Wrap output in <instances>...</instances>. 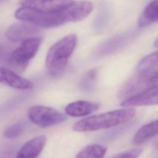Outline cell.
I'll return each mask as SVG.
<instances>
[{
    "instance_id": "obj_1",
    "label": "cell",
    "mask_w": 158,
    "mask_h": 158,
    "mask_svg": "<svg viewBox=\"0 0 158 158\" xmlns=\"http://www.w3.org/2000/svg\"><path fill=\"white\" fill-rule=\"evenodd\" d=\"M93 5L88 1H73L66 7L54 11L43 12L27 7L17 10V19L43 28L56 27L65 23L82 20L93 11Z\"/></svg>"
},
{
    "instance_id": "obj_2",
    "label": "cell",
    "mask_w": 158,
    "mask_h": 158,
    "mask_svg": "<svg viewBox=\"0 0 158 158\" xmlns=\"http://www.w3.org/2000/svg\"><path fill=\"white\" fill-rule=\"evenodd\" d=\"M136 114L133 107H125L93 115L76 122L72 126L75 131L85 132L109 128L131 119Z\"/></svg>"
},
{
    "instance_id": "obj_3",
    "label": "cell",
    "mask_w": 158,
    "mask_h": 158,
    "mask_svg": "<svg viewBox=\"0 0 158 158\" xmlns=\"http://www.w3.org/2000/svg\"><path fill=\"white\" fill-rule=\"evenodd\" d=\"M77 37L69 35L54 43L49 49L45 60L48 75L51 77L60 76L65 70L68 60L76 46Z\"/></svg>"
},
{
    "instance_id": "obj_4",
    "label": "cell",
    "mask_w": 158,
    "mask_h": 158,
    "mask_svg": "<svg viewBox=\"0 0 158 158\" xmlns=\"http://www.w3.org/2000/svg\"><path fill=\"white\" fill-rule=\"evenodd\" d=\"M158 86V69L139 71L126 81L119 91L120 99L129 98L144 90Z\"/></svg>"
},
{
    "instance_id": "obj_5",
    "label": "cell",
    "mask_w": 158,
    "mask_h": 158,
    "mask_svg": "<svg viewBox=\"0 0 158 158\" xmlns=\"http://www.w3.org/2000/svg\"><path fill=\"white\" fill-rule=\"evenodd\" d=\"M41 43V40L38 37L23 41L21 45L10 56L8 61L10 69L17 73L23 72L27 67L29 61L36 55Z\"/></svg>"
},
{
    "instance_id": "obj_6",
    "label": "cell",
    "mask_w": 158,
    "mask_h": 158,
    "mask_svg": "<svg viewBox=\"0 0 158 158\" xmlns=\"http://www.w3.org/2000/svg\"><path fill=\"white\" fill-rule=\"evenodd\" d=\"M29 119L41 128L49 127L60 123L67 119V116L56 109L44 106H31L27 112Z\"/></svg>"
},
{
    "instance_id": "obj_7",
    "label": "cell",
    "mask_w": 158,
    "mask_h": 158,
    "mask_svg": "<svg viewBox=\"0 0 158 158\" xmlns=\"http://www.w3.org/2000/svg\"><path fill=\"white\" fill-rule=\"evenodd\" d=\"M156 104H158V86L147 89L125 99L120 105L124 107H131Z\"/></svg>"
},
{
    "instance_id": "obj_8",
    "label": "cell",
    "mask_w": 158,
    "mask_h": 158,
    "mask_svg": "<svg viewBox=\"0 0 158 158\" xmlns=\"http://www.w3.org/2000/svg\"><path fill=\"white\" fill-rule=\"evenodd\" d=\"M39 29L30 23H17L12 25L6 32V38L14 42L23 41L30 38L37 37Z\"/></svg>"
},
{
    "instance_id": "obj_9",
    "label": "cell",
    "mask_w": 158,
    "mask_h": 158,
    "mask_svg": "<svg viewBox=\"0 0 158 158\" xmlns=\"http://www.w3.org/2000/svg\"><path fill=\"white\" fill-rule=\"evenodd\" d=\"M73 1V0H20V4L24 7L48 12L61 9Z\"/></svg>"
},
{
    "instance_id": "obj_10",
    "label": "cell",
    "mask_w": 158,
    "mask_h": 158,
    "mask_svg": "<svg viewBox=\"0 0 158 158\" xmlns=\"http://www.w3.org/2000/svg\"><path fill=\"white\" fill-rule=\"evenodd\" d=\"M46 143L43 135L35 137L28 141L20 149L15 158H37Z\"/></svg>"
},
{
    "instance_id": "obj_11",
    "label": "cell",
    "mask_w": 158,
    "mask_h": 158,
    "mask_svg": "<svg viewBox=\"0 0 158 158\" xmlns=\"http://www.w3.org/2000/svg\"><path fill=\"white\" fill-rule=\"evenodd\" d=\"M99 105L94 102L88 101H77L67 104L65 111L69 115L72 117H81L89 115L96 111Z\"/></svg>"
},
{
    "instance_id": "obj_12",
    "label": "cell",
    "mask_w": 158,
    "mask_h": 158,
    "mask_svg": "<svg viewBox=\"0 0 158 158\" xmlns=\"http://www.w3.org/2000/svg\"><path fill=\"white\" fill-rule=\"evenodd\" d=\"M152 23H158V0L152 1L145 7L138 21V26L140 28Z\"/></svg>"
},
{
    "instance_id": "obj_13",
    "label": "cell",
    "mask_w": 158,
    "mask_h": 158,
    "mask_svg": "<svg viewBox=\"0 0 158 158\" xmlns=\"http://www.w3.org/2000/svg\"><path fill=\"white\" fill-rule=\"evenodd\" d=\"M157 135H158V119L141 127L135 135L133 141L135 144L139 145Z\"/></svg>"
},
{
    "instance_id": "obj_14",
    "label": "cell",
    "mask_w": 158,
    "mask_h": 158,
    "mask_svg": "<svg viewBox=\"0 0 158 158\" xmlns=\"http://www.w3.org/2000/svg\"><path fill=\"white\" fill-rule=\"evenodd\" d=\"M5 83L9 86L19 89H31L33 88L31 81L23 78L12 70L8 69Z\"/></svg>"
},
{
    "instance_id": "obj_15",
    "label": "cell",
    "mask_w": 158,
    "mask_h": 158,
    "mask_svg": "<svg viewBox=\"0 0 158 158\" xmlns=\"http://www.w3.org/2000/svg\"><path fill=\"white\" fill-rule=\"evenodd\" d=\"M107 148L98 144H89L83 148L75 158H103Z\"/></svg>"
},
{
    "instance_id": "obj_16",
    "label": "cell",
    "mask_w": 158,
    "mask_h": 158,
    "mask_svg": "<svg viewBox=\"0 0 158 158\" xmlns=\"http://www.w3.org/2000/svg\"><path fill=\"white\" fill-rule=\"evenodd\" d=\"M158 67V51L152 52L144 57L138 64L136 69L143 71L157 68Z\"/></svg>"
},
{
    "instance_id": "obj_17",
    "label": "cell",
    "mask_w": 158,
    "mask_h": 158,
    "mask_svg": "<svg viewBox=\"0 0 158 158\" xmlns=\"http://www.w3.org/2000/svg\"><path fill=\"white\" fill-rule=\"evenodd\" d=\"M23 129V125L20 122H17L9 127L4 131V135L7 138H14L22 133Z\"/></svg>"
},
{
    "instance_id": "obj_18",
    "label": "cell",
    "mask_w": 158,
    "mask_h": 158,
    "mask_svg": "<svg viewBox=\"0 0 158 158\" xmlns=\"http://www.w3.org/2000/svg\"><path fill=\"white\" fill-rule=\"evenodd\" d=\"M143 150L140 148H136L120 152L110 158H138L142 153Z\"/></svg>"
},
{
    "instance_id": "obj_19",
    "label": "cell",
    "mask_w": 158,
    "mask_h": 158,
    "mask_svg": "<svg viewBox=\"0 0 158 158\" xmlns=\"http://www.w3.org/2000/svg\"><path fill=\"white\" fill-rule=\"evenodd\" d=\"M7 68L0 67V83H5Z\"/></svg>"
},
{
    "instance_id": "obj_20",
    "label": "cell",
    "mask_w": 158,
    "mask_h": 158,
    "mask_svg": "<svg viewBox=\"0 0 158 158\" xmlns=\"http://www.w3.org/2000/svg\"><path fill=\"white\" fill-rule=\"evenodd\" d=\"M154 148L155 149H157L158 150V139L156 140L154 143Z\"/></svg>"
},
{
    "instance_id": "obj_21",
    "label": "cell",
    "mask_w": 158,
    "mask_h": 158,
    "mask_svg": "<svg viewBox=\"0 0 158 158\" xmlns=\"http://www.w3.org/2000/svg\"><path fill=\"white\" fill-rule=\"evenodd\" d=\"M154 46L156 48H158V38L155 40V41L154 43Z\"/></svg>"
},
{
    "instance_id": "obj_22",
    "label": "cell",
    "mask_w": 158,
    "mask_h": 158,
    "mask_svg": "<svg viewBox=\"0 0 158 158\" xmlns=\"http://www.w3.org/2000/svg\"><path fill=\"white\" fill-rule=\"evenodd\" d=\"M2 1V0H0V2H1V1Z\"/></svg>"
}]
</instances>
